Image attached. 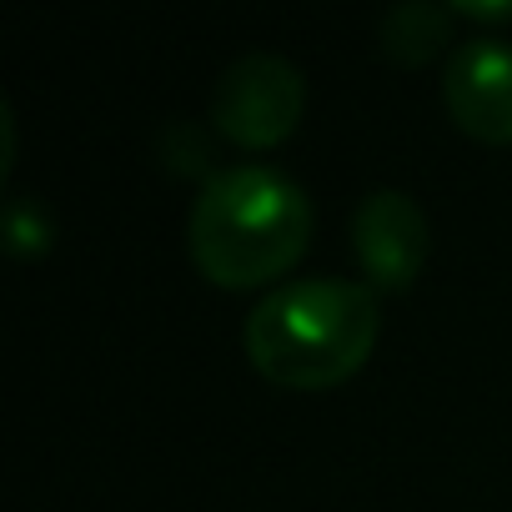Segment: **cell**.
I'll return each mask as SVG.
<instances>
[{
    "instance_id": "6da1fadb",
    "label": "cell",
    "mask_w": 512,
    "mask_h": 512,
    "mask_svg": "<svg viewBox=\"0 0 512 512\" xmlns=\"http://www.w3.org/2000/svg\"><path fill=\"white\" fill-rule=\"evenodd\" d=\"M307 241H312L307 191L287 171L256 161L211 171L186 216L191 267L221 292L277 282L302 262Z\"/></svg>"
},
{
    "instance_id": "7a4b0ae2",
    "label": "cell",
    "mask_w": 512,
    "mask_h": 512,
    "mask_svg": "<svg viewBox=\"0 0 512 512\" xmlns=\"http://www.w3.org/2000/svg\"><path fill=\"white\" fill-rule=\"evenodd\" d=\"M382 332L377 292L347 277H302L272 287L241 327L246 362L277 387L322 392L362 372Z\"/></svg>"
},
{
    "instance_id": "3957f363",
    "label": "cell",
    "mask_w": 512,
    "mask_h": 512,
    "mask_svg": "<svg viewBox=\"0 0 512 512\" xmlns=\"http://www.w3.org/2000/svg\"><path fill=\"white\" fill-rule=\"evenodd\" d=\"M302 111H307V76L277 51L236 56L211 91V126L246 151H267L287 141Z\"/></svg>"
},
{
    "instance_id": "277c9868",
    "label": "cell",
    "mask_w": 512,
    "mask_h": 512,
    "mask_svg": "<svg viewBox=\"0 0 512 512\" xmlns=\"http://www.w3.org/2000/svg\"><path fill=\"white\" fill-rule=\"evenodd\" d=\"M352 251L372 292H407L432 256L427 211L397 186L367 191L352 211Z\"/></svg>"
},
{
    "instance_id": "5b68a950",
    "label": "cell",
    "mask_w": 512,
    "mask_h": 512,
    "mask_svg": "<svg viewBox=\"0 0 512 512\" xmlns=\"http://www.w3.org/2000/svg\"><path fill=\"white\" fill-rule=\"evenodd\" d=\"M447 116L487 146H512V41L467 36L447 51L442 66Z\"/></svg>"
},
{
    "instance_id": "8992f818",
    "label": "cell",
    "mask_w": 512,
    "mask_h": 512,
    "mask_svg": "<svg viewBox=\"0 0 512 512\" xmlns=\"http://www.w3.org/2000/svg\"><path fill=\"white\" fill-rule=\"evenodd\" d=\"M452 6L437 0H402L382 16V51L392 66H427L432 56H442V46L452 41Z\"/></svg>"
},
{
    "instance_id": "52a82bcc",
    "label": "cell",
    "mask_w": 512,
    "mask_h": 512,
    "mask_svg": "<svg viewBox=\"0 0 512 512\" xmlns=\"http://www.w3.org/2000/svg\"><path fill=\"white\" fill-rule=\"evenodd\" d=\"M56 241V221L36 196H11L6 206V251L11 256H46Z\"/></svg>"
},
{
    "instance_id": "ba28073f",
    "label": "cell",
    "mask_w": 512,
    "mask_h": 512,
    "mask_svg": "<svg viewBox=\"0 0 512 512\" xmlns=\"http://www.w3.org/2000/svg\"><path fill=\"white\" fill-rule=\"evenodd\" d=\"M161 161L181 176H201L211 166V141L191 126V121H171L161 131Z\"/></svg>"
},
{
    "instance_id": "9c48e42d",
    "label": "cell",
    "mask_w": 512,
    "mask_h": 512,
    "mask_svg": "<svg viewBox=\"0 0 512 512\" xmlns=\"http://www.w3.org/2000/svg\"><path fill=\"white\" fill-rule=\"evenodd\" d=\"M452 11L472 21H512V0H457Z\"/></svg>"
}]
</instances>
